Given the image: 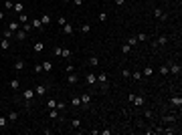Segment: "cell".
Wrapping results in <instances>:
<instances>
[{
	"label": "cell",
	"mask_w": 182,
	"mask_h": 135,
	"mask_svg": "<svg viewBox=\"0 0 182 135\" xmlns=\"http://www.w3.org/2000/svg\"><path fill=\"white\" fill-rule=\"evenodd\" d=\"M18 119V113H16V111H12V113H8V123H14Z\"/></svg>",
	"instance_id": "31"
},
{
	"label": "cell",
	"mask_w": 182,
	"mask_h": 135,
	"mask_svg": "<svg viewBox=\"0 0 182 135\" xmlns=\"http://www.w3.org/2000/svg\"><path fill=\"white\" fill-rule=\"evenodd\" d=\"M122 77H124V79H132V73H130V69H124V71H122Z\"/></svg>",
	"instance_id": "42"
},
{
	"label": "cell",
	"mask_w": 182,
	"mask_h": 135,
	"mask_svg": "<svg viewBox=\"0 0 182 135\" xmlns=\"http://www.w3.org/2000/svg\"><path fill=\"white\" fill-rule=\"evenodd\" d=\"M89 103H91V95H89V93H83V95H81V105L87 109V107H89Z\"/></svg>",
	"instance_id": "9"
},
{
	"label": "cell",
	"mask_w": 182,
	"mask_h": 135,
	"mask_svg": "<svg viewBox=\"0 0 182 135\" xmlns=\"http://www.w3.org/2000/svg\"><path fill=\"white\" fill-rule=\"evenodd\" d=\"M136 38H138V42H144V40H148V34L146 32H140V34H136Z\"/></svg>",
	"instance_id": "34"
},
{
	"label": "cell",
	"mask_w": 182,
	"mask_h": 135,
	"mask_svg": "<svg viewBox=\"0 0 182 135\" xmlns=\"http://www.w3.org/2000/svg\"><path fill=\"white\" fill-rule=\"evenodd\" d=\"M65 71H67V73H73V71H75V65L67 63V65H65Z\"/></svg>",
	"instance_id": "40"
},
{
	"label": "cell",
	"mask_w": 182,
	"mask_h": 135,
	"mask_svg": "<svg viewBox=\"0 0 182 135\" xmlns=\"http://www.w3.org/2000/svg\"><path fill=\"white\" fill-rule=\"evenodd\" d=\"M89 30H91V24H83V26H81V32H83V34H87Z\"/></svg>",
	"instance_id": "46"
},
{
	"label": "cell",
	"mask_w": 182,
	"mask_h": 135,
	"mask_svg": "<svg viewBox=\"0 0 182 135\" xmlns=\"http://www.w3.org/2000/svg\"><path fill=\"white\" fill-rule=\"evenodd\" d=\"M33 71H35L37 75H41V73H43V65H41V63H39V65H35V67H33Z\"/></svg>",
	"instance_id": "39"
},
{
	"label": "cell",
	"mask_w": 182,
	"mask_h": 135,
	"mask_svg": "<svg viewBox=\"0 0 182 135\" xmlns=\"http://www.w3.org/2000/svg\"><path fill=\"white\" fill-rule=\"evenodd\" d=\"M16 16H18L16 20L20 22V24H25V22H29V14H27V12H20V14H16Z\"/></svg>",
	"instance_id": "19"
},
{
	"label": "cell",
	"mask_w": 182,
	"mask_h": 135,
	"mask_svg": "<svg viewBox=\"0 0 182 135\" xmlns=\"http://www.w3.org/2000/svg\"><path fill=\"white\" fill-rule=\"evenodd\" d=\"M87 65H89V67H97V65H99L97 55H91V57H89V61H87Z\"/></svg>",
	"instance_id": "18"
},
{
	"label": "cell",
	"mask_w": 182,
	"mask_h": 135,
	"mask_svg": "<svg viewBox=\"0 0 182 135\" xmlns=\"http://www.w3.org/2000/svg\"><path fill=\"white\" fill-rule=\"evenodd\" d=\"M20 28H22V24H20L18 20H10V22H8V30L16 32V30H20Z\"/></svg>",
	"instance_id": "5"
},
{
	"label": "cell",
	"mask_w": 182,
	"mask_h": 135,
	"mask_svg": "<svg viewBox=\"0 0 182 135\" xmlns=\"http://www.w3.org/2000/svg\"><path fill=\"white\" fill-rule=\"evenodd\" d=\"M4 16H6V12H4V10H0V20H4Z\"/></svg>",
	"instance_id": "52"
},
{
	"label": "cell",
	"mask_w": 182,
	"mask_h": 135,
	"mask_svg": "<svg viewBox=\"0 0 182 135\" xmlns=\"http://www.w3.org/2000/svg\"><path fill=\"white\" fill-rule=\"evenodd\" d=\"M10 89H12V91H18V89H20V81H18V79L10 81Z\"/></svg>",
	"instance_id": "27"
},
{
	"label": "cell",
	"mask_w": 182,
	"mask_h": 135,
	"mask_svg": "<svg viewBox=\"0 0 182 135\" xmlns=\"http://www.w3.org/2000/svg\"><path fill=\"white\" fill-rule=\"evenodd\" d=\"M6 125H8V117H2V115H0V129H6Z\"/></svg>",
	"instance_id": "32"
},
{
	"label": "cell",
	"mask_w": 182,
	"mask_h": 135,
	"mask_svg": "<svg viewBox=\"0 0 182 135\" xmlns=\"http://www.w3.org/2000/svg\"><path fill=\"white\" fill-rule=\"evenodd\" d=\"M2 36H4V38H12V36H14V32H12V30H8V28H6V30H4V32H2Z\"/></svg>",
	"instance_id": "41"
},
{
	"label": "cell",
	"mask_w": 182,
	"mask_h": 135,
	"mask_svg": "<svg viewBox=\"0 0 182 135\" xmlns=\"http://www.w3.org/2000/svg\"><path fill=\"white\" fill-rule=\"evenodd\" d=\"M22 30H25V32H31V30H33V24H31V22H25V24H22Z\"/></svg>",
	"instance_id": "38"
},
{
	"label": "cell",
	"mask_w": 182,
	"mask_h": 135,
	"mask_svg": "<svg viewBox=\"0 0 182 135\" xmlns=\"http://www.w3.org/2000/svg\"><path fill=\"white\" fill-rule=\"evenodd\" d=\"M154 16H156L158 20H166V14L162 12V8H154Z\"/></svg>",
	"instance_id": "17"
},
{
	"label": "cell",
	"mask_w": 182,
	"mask_h": 135,
	"mask_svg": "<svg viewBox=\"0 0 182 135\" xmlns=\"http://www.w3.org/2000/svg\"><path fill=\"white\" fill-rule=\"evenodd\" d=\"M71 2H73L77 8H79V6H83V0H71Z\"/></svg>",
	"instance_id": "49"
},
{
	"label": "cell",
	"mask_w": 182,
	"mask_h": 135,
	"mask_svg": "<svg viewBox=\"0 0 182 135\" xmlns=\"http://www.w3.org/2000/svg\"><path fill=\"white\" fill-rule=\"evenodd\" d=\"M53 53H55L57 57H61V53H63V49H61V47H55V49H53Z\"/></svg>",
	"instance_id": "48"
},
{
	"label": "cell",
	"mask_w": 182,
	"mask_h": 135,
	"mask_svg": "<svg viewBox=\"0 0 182 135\" xmlns=\"http://www.w3.org/2000/svg\"><path fill=\"white\" fill-rule=\"evenodd\" d=\"M162 121H164V123H174V121H176V115H164Z\"/></svg>",
	"instance_id": "29"
},
{
	"label": "cell",
	"mask_w": 182,
	"mask_h": 135,
	"mask_svg": "<svg viewBox=\"0 0 182 135\" xmlns=\"http://www.w3.org/2000/svg\"><path fill=\"white\" fill-rule=\"evenodd\" d=\"M113 2H116L118 6H124V4H126V0H113Z\"/></svg>",
	"instance_id": "51"
},
{
	"label": "cell",
	"mask_w": 182,
	"mask_h": 135,
	"mask_svg": "<svg viewBox=\"0 0 182 135\" xmlns=\"http://www.w3.org/2000/svg\"><path fill=\"white\" fill-rule=\"evenodd\" d=\"M152 75H154V67H150V65H148L146 69L142 71V79H150Z\"/></svg>",
	"instance_id": "8"
},
{
	"label": "cell",
	"mask_w": 182,
	"mask_h": 135,
	"mask_svg": "<svg viewBox=\"0 0 182 135\" xmlns=\"http://www.w3.org/2000/svg\"><path fill=\"white\" fill-rule=\"evenodd\" d=\"M63 32H65V34H73V24H69V22H67V24L63 26Z\"/></svg>",
	"instance_id": "28"
},
{
	"label": "cell",
	"mask_w": 182,
	"mask_h": 135,
	"mask_svg": "<svg viewBox=\"0 0 182 135\" xmlns=\"http://www.w3.org/2000/svg\"><path fill=\"white\" fill-rule=\"evenodd\" d=\"M33 51H35V53H43V51H45V42H43V40H37V42L33 44Z\"/></svg>",
	"instance_id": "11"
},
{
	"label": "cell",
	"mask_w": 182,
	"mask_h": 135,
	"mask_svg": "<svg viewBox=\"0 0 182 135\" xmlns=\"http://www.w3.org/2000/svg\"><path fill=\"white\" fill-rule=\"evenodd\" d=\"M128 44H130V47L134 49L136 44H138V38H136V36H130V38H128Z\"/></svg>",
	"instance_id": "37"
},
{
	"label": "cell",
	"mask_w": 182,
	"mask_h": 135,
	"mask_svg": "<svg viewBox=\"0 0 182 135\" xmlns=\"http://www.w3.org/2000/svg\"><path fill=\"white\" fill-rule=\"evenodd\" d=\"M168 71H170V75L178 77V75H180V71H182V67H180V65H170V67H168Z\"/></svg>",
	"instance_id": "6"
},
{
	"label": "cell",
	"mask_w": 182,
	"mask_h": 135,
	"mask_svg": "<svg viewBox=\"0 0 182 135\" xmlns=\"http://www.w3.org/2000/svg\"><path fill=\"white\" fill-rule=\"evenodd\" d=\"M31 24H33L35 30H43V28H45V26H43V22H41V18H33V20H31Z\"/></svg>",
	"instance_id": "10"
},
{
	"label": "cell",
	"mask_w": 182,
	"mask_h": 135,
	"mask_svg": "<svg viewBox=\"0 0 182 135\" xmlns=\"http://www.w3.org/2000/svg\"><path fill=\"white\" fill-rule=\"evenodd\" d=\"M99 133H101V135H111V129H101Z\"/></svg>",
	"instance_id": "50"
},
{
	"label": "cell",
	"mask_w": 182,
	"mask_h": 135,
	"mask_svg": "<svg viewBox=\"0 0 182 135\" xmlns=\"http://www.w3.org/2000/svg\"><path fill=\"white\" fill-rule=\"evenodd\" d=\"M71 127H73V129H79V127H81V119H77V117H75V119L71 121Z\"/></svg>",
	"instance_id": "36"
},
{
	"label": "cell",
	"mask_w": 182,
	"mask_h": 135,
	"mask_svg": "<svg viewBox=\"0 0 182 135\" xmlns=\"http://www.w3.org/2000/svg\"><path fill=\"white\" fill-rule=\"evenodd\" d=\"M14 36H16V40H18V42H22V40H27L29 32H25V30L20 28V30H16V32H14Z\"/></svg>",
	"instance_id": "7"
},
{
	"label": "cell",
	"mask_w": 182,
	"mask_h": 135,
	"mask_svg": "<svg viewBox=\"0 0 182 135\" xmlns=\"http://www.w3.org/2000/svg\"><path fill=\"white\" fill-rule=\"evenodd\" d=\"M12 10H14L16 14H20V12H25V4H22V2H18V0H16V2L12 4Z\"/></svg>",
	"instance_id": "12"
},
{
	"label": "cell",
	"mask_w": 182,
	"mask_h": 135,
	"mask_svg": "<svg viewBox=\"0 0 182 135\" xmlns=\"http://www.w3.org/2000/svg\"><path fill=\"white\" fill-rule=\"evenodd\" d=\"M61 57H63L65 61H71V57H73V53H71L69 49H63V53H61Z\"/></svg>",
	"instance_id": "22"
},
{
	"label": "cell",
	"mask_w": 182,
	"mask_h": 135,
	"mask_svg": "<svg viewBox=\"0 0 182 135\" xmlns=\"http://www.w3.org/2000/svg\"><path fill=\"white\" fill-rule=\"evenodd\" d=\"M170 103H172L174 107H178V109H180V105H182V97H172V99H170Z\"/></svg>",
	"instance_id": "24"
},
{
	"label": "cell",
	"mask_w": 182,
	"mask_h": 135,
	"mask_svg": "<svg viewBox=\"0 0 182 135\" xmlns=\"http://www.w3.org/2000/svg\"><path fill=\"white\" fill-rule=\"evenodd\" d=\"M14 69H16V71H22V69H25V61H22V59H16V61H14Z\"/></svg>",
	"instance_id": "21"
},
{
	"label": "cell",
	"mask_w": 182,
	"mask_h": 135,
	"mask_svg": "<svg viewBox=\"0 0 182 135\" xmlns=\"http://www.w3.org/2000/svg\"><path fill=\"white\" fill-rule=\"evenodd\" d=\"M132 81L140 83V81H142V73H140V71H134V73H132Z\"/></svg>",
	"instance_id": "25"
},
{
	"label": "cell",
	"mask_w": 182,
	"mask_h": 135,
	"mask_svg": "<svg viewBox=\"0 0 182 135\" xmlns=\"http://www.w3.org/2000/svg\"><path fill=\"white\" fill-rule=\"evenodd\" d=\"M71 105L73 107H81V97H73L71 99Z\"/></svg>",
	"instance_id": "35"
},
{
	"label": "cell",
	"mask_w": 182,
	"mask_h": 135,
	"mask_svg": "<svg viewBox=\"0 0 182 135\" xmlns=\"http://www.w3.org/2000/svg\"><path fill=\"white\" fill-rule=\"evenodd\" d=\"M97 83L101 85V89H107V85H109L107 75H105V73H99V75H97Z\"/></svg>",
	"instance_id": "3"
},
{
	"label": "cell",
	"mask_w": 182,
	"mask_h": 135,
	"mask_svg": "<svg viewBox=\"0 0 182 135\" xmlns=\"http://www.w3.org/2000/svg\"><path fill=\"white\" fill-rule=\"evenodd\" d=\"M122 53H124V55H130V53H132V47H130L128 42H126V44H122Z\"/></svg>",
	"instance_id": "33"
},
{
	"label": "cell",
	"mask_w": 182,
	"mask_h": 135,
	"mask_svg": "<svg viewBox=\"0 0 182 135\" xmlns=\"http://www.w3.org/2000/svg\"><path fill=\"white\" fill-rule=\"evenodd\" d=\"M55 107H57V99L51 97V99H49V109H55Z\"/></svg>",
	"instance_id": "47"
},
{
	"label": "cell",
	"mask_w": 182,
	"mask_h": 135,
	"mask_svg": "<svg viewBox=\"0 0 182 135\" xmlns=\"http://www.w3.org/2000/svg\"><path fill=\"white\" fill-rule=\"evenodd\" d=\"M45 93H47V85H39V87L35 89V95H37V97H43Z\"/></svg>",
	"instance_id": "13"
},
{
	"label": "cell",
	"mask_w": 182,
	"mask_h": 135,
	"mask_svg": "<svg viewBox=\"0 0 182 135\" xmlns=\"http://www.w3.org/2000/svg\"><path fill=\"white\" fill-rule=\"evenodd\" d=\"M97 18H99V22H105V20H107V12H99Z\"/></svg>",
	"instance_id": "45"
},
{
	"label": "cell",
	"mask_w": 182,
	"mask_h": 135,
	"mask_svg": "<svg viewBox=\"0 0 182 135\" xmlns=\"http://www.w3.org/2000/svg\"><path fill=\"white\" fill-rule=\"evenodd\" d=\"M41 65H43V71H45V73H51V71H53V63H51V61H43Z\"/></svg>",
	"instance_id": "15"
},
{
	"label": "cell",
	"mask_w": 182,
	"mask_h": 135,
	"mask_svg": "<svg viewBox=\"0 0 182 135\" xmlns=\"http://www.w3.org/2000/svg\"><path fill=\"white\" fill-rule=\"evenodd\" d=\"M0 131H2V129H0Z\"/></svg>",
	"instance_id": "54"
},
{
	"label": "cell",
	"mask_w": 182,
	"mask_h": 135,
	"mask_svg": "<svg viewBox=\"0 0 182 135\" xmlns=\"http://www.w3.org/2000/svg\"><path fill=\"white\" fill-rule=\"evenodd\" d=\"M109 2H113V0H109Z\"/></svg>",
	"instance_id": "53"
},
{
	"label": "cell",
	"mask_w": 182,
	"mask_h": 135,
	"mask_svg": "<svg viewBox=\"0 0 182 135\" xmlns=\"http://www.w3.org/2000/svg\"><path fill=\"white\" fill-rule=\"evenodd\" d=\"M77 81H79V75L73 71V73H67V83L69 85H77Z\"/></svg>",
	"instance_id": "4"
},
{
	"label": "cell",
	"mask_w": 182,
	"mask_h": 135,
	"mask_svg": "<svg viewBox=\"0 0 182 135\" xmlns=\"http://www.w3.org/2000/svg\"><path fill=\"white\" fill-rule=\"evenodd\" d=\"M85 83L91 85V87L97 85V75H95V73H87V75H85Z\"/></svg>",
	"instance_id": "2"
},
{
	"label": "cell",
	"mask_w": 182,
	"mask_h": 135,
	"mask_svg": "<svg viewBox=\"0 0 182 135\" xmlns=\"http://www.w3.org/2000/svg\"><path fill=\"white\" fill-rule=\"evenodd\" d=\"M41 22H43V26L51 24V16H49V14H41Z\"/></svg>",
	"instance_id": "23"
},
{
	"label": "cell",
	"mask_w": 182,
	"mask_h": 135,
	"mask_svg": "<svg viewBox=\"0 0 182 135\" xmlns=\"http://www.w3.org/2000/svg\"><path fill=\"white\" fill-rule=\"evenodd\" d=\"M132 103H134L136 107H142V105H144V97H138V95H134V99H132Z\"/></svg>",
	"instance_id": "20"
},
{
	"label": "cell",
	"mask_w": 182,
	"mask_h": 135,
	"mask_svg": "<svg viewBox=\"0 0 182 135\" xmlns=\"http://www.w3.org/2000/svg\"><path fill=\"white\" fill-rule=\"evenodd\" d=\"M0 49H2V51H8V49H10V38H4V36H2V40H0Z\"/></svg>",
	"instance_id": "16"
},
{
	"label": "cell",
	"mask_w": 182,
	"mask_h": 135,
	"mask_svg": "<svg viewBox=\"0 0 182 135\" xmlns=\"http://www.w3.org/2000/svg\"><path fill=\"white\" fill-rule=\"evenodd\" d=\"M57 22H59V26H65V24H67V18H65V16H59Z\"/></svg>",
	"instance_id": "43"
},
{
	"label": "cell",
	"mask_w": 182,
	"mask_h": 135,
	"mask_svg": "<svg viewBox=\"0 0 182 135\" xmlns=\"http://www.w3.org/2000/svg\"><path fill=\"white\" fill-rule=\"evenodd\" d=\"M156 44H158V47H166V44H168V36L166 34H160L158 40H156Z\"/></svg>",
	"instance_id": "14"
},
{
	"label": "cell",
	"mask_w": 182,
	"mask_h": 135,
	"mask_svg": "<svg viewBox=\"0 0 182 135\" xmlns=\"http://www.w3.org/2000/svg\"><path fill=\"white\" fill-rule=\"evenodd\" d=\"M160 75H162V77L170 75V71H168V65H160Z\"/></svg>",
	"instance_id": "30"
},
{
	"label": "cell",
	"mask_w": 182,
	"mask_h": 135,
	"mask_svg": "<svg viewBox=\"0 0 182 135\" xmlns=\"http://www.w3.org/2000/svg\"><path fill=\"white\" fill-rule=\"evenodd\" d=\"M49 117L51 119H59V109L55 107V109H49Z\"/></svg>",
	"instance_id": "26"
},
{
	"label": "cell",
	"mask_w": 182,
	"mask_h": 135,
	"mask_svg": "<svg viewBox=\"0 0 182 135\" xmlns=\"http://www.w3.org/2000/svg\"><path fill=\"white\" fill-rule=\"evenodd\" d=\"M12 4H14L12 0H4V8H6V10H12Z\"/></svg>",
	"instance_id": "44"
},
{
	"label": "cell",
	"mask_w": 182,
	"mask_h": 135,
	"mask_svg": "<svg viewBox=\"0 0 182 135\" xmlns=\"http://www.w3.org/2000/svg\"><path fill=\"white\" fill-rule=\"evenodd\" d=\"M33 99H35V91H33V87H27L25 91H22V101H25V105L29 107Z\"/></svg>",
	"instance_id": "1"
}]
</instances>
